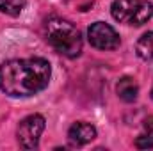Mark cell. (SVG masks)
<instances>
[{
	"label": "cell",
	"instance_id": "cell-5",
	"mask_svg": "<svg viewBox=\"0 0 153 151\" xmlns=\"http://www.w3.org/2000/svg\"><path fill=\"white\" fill-rule=\"evenodd\" d=\"M87 41L96 50H116L121 44V38L116 29L105 21H94L87 29Z\"/></svg>",
	"mask_w": 153,
	"mask_h": 151
},
{
	"label": "cell",
	"instance_id": "cell-3",
	"mask_svg": "<svg viewBox=\"0 0 153 151\" xmlns=\"http://www.w3.org/2000/svg\"><path fill=\"white\" fill-rule=\"evenodd\" d=\"M111 14L119 23L141 27L152 20L153 4L148 0H114L111 5Z\"/></svg>",
	"mask_w": 153,
	"mask_h": 151
},
{
	"label": "cell",
	"instance_id": "cell-4",
	"mask_svg": "<svg viewBox=\"0 0 153 151\" xmlns=\"http://www.w3.org/2000/svg\"><path fill=\"white\" fill-rule=\"evenodd\" d=\"M45 126H46V121L41 114H30V115L23 117L16 128L18 144L23 150H36L39 146L41 133L45 132Z\"/></svg>",
	"mask_w": 153,
	"mask_h": 151
},
{
	"label": "cell",
	"instance_id": "cell-1",
	"mask_svg": "<svg viewBox=\"0 0 153 151\" xmlns=\"http://www.w3.org/2000/svg\"><path fill=\"white\" fill-rule=\"evenodd\" d=\"M52 78V66L43 57L11 59L0 64V91L11 98H29L45 91Z\"/></svg>",
	"mask_w": 153,
	"mask_h": 151
},
{
	"label": "cell",
	"instance_id": "cell-11",
	"mask_svg": "<svg viewBox=\"0 0 153 151\" xmlns=\"http://www.w3.org/2000/svg\"><path fill=\"white\" fill-rule=\"evenodd\" d=\"M152 98H153V89H152Z\"/></svg>",
	"mask_w": 153,
	"mask_h": 151
},
{
	"label": "cell",
	"instance_id": "cell-9",
	"mask_svg": "<svg viewBox=\"0 0 153 151\" xmlns=\"http://www.w3.org/2000/svg\"><path fill=\"white\" fill-rule=\"evenodd\" d=\"M135 52L143 61L153 62V30L143 34L135 43Z\"/></svg>",
	"mask_w": 153,
	"mask_h": 151
},
{
	"label": "cell",
	"instance_id": "cell-8",
	"mask_svg": "<svg viewBox=\"0 0 153 151\" xmlns=\"http://www.w3.org/2000/svg\"><path fill=\"white\" fill-rule=\"evenodd\" d=\"M134 144H135L137 150H152L153 148V115L144 119L143 132L137 135Z\"/></svg>",
	"mask_w": 153,
	"mask_h": 151
},
{
	"label": "cell",
	"instance_id": "cell-7",
	"mask_svg": "<svg viewBox=\"0 0 153 151\" xmlns=\"http://www.w3.org/2000/svg\"><path fill=\"white\" fill-rule=\"evenodd\" d=\"M116 93H117V98L123 100L125 103H134L139 96V84L132 76H123L116 84Z\"/></svg>",
	"mask_w": 153,
	"mask_h": 151
},
{
	"label": "cell",
	"instance_id": "cell-10",
	"mask_svg": "<svg viewBox=\"0 0 153 151\" xmlns=\"http://www.w3.org/2000/svg\"><path fill=\"white\" fill-rule=\"evenodd\" d=\"M25 9V0H0V13L7 16H20Z\"/></svg>",
	"mask_w": 153,
	"mask_h": 151
},
{
	"label": "cell",
	"instance_id": "cell-6",
	"mask_svg": "<svg viewBox=\"0 0 153 151\" xmlns=\"http://www.w3.org/2000/svg\"><path fill=\"white\" fill-rule=\"evenodd\" d=\"M93 139H96V128L91 123L76 121L68 130V142L73 148H82V146L89 144Z\"/></svg>",
	"mask_w": 153,
	"mask_h": 151
},
{
	"label": "cell",
	"instance_id": "cell-2",
	"mask_svg": "<svg viewBox=\"0 0 153 151\" xmlns=\"http://www.w3.org/2000/svg\"><path fill=\"white\" fill-rule=\"evenodd\" d=\"M43 34L46 43L61 55L75 59L82 53L84 39L75 23L61 16H50L43 25Z\"/></svg>",
	"mask_w": 153,
	"mask_h": 151
}]
</instances>
